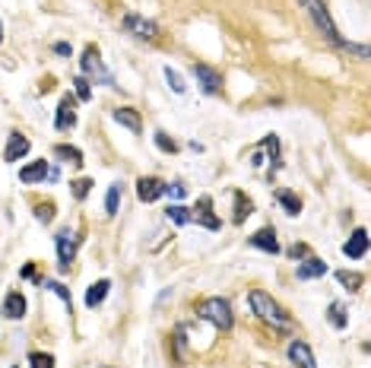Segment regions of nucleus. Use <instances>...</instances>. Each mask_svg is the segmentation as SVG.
I'll return each mask as SVG.
<instances>
[{
    "label": "nucleus",
    "mask_w": 371,
    "mask_h": 368,
    "mask_svg": "<svg viewBox=\"0 0 371 368\" xmlns=\"http://www.w3.org/2000/svg\"><path fill=\"white\" fill-rule=\"evenodd\" d=\"M42 286H45V289H51V292H54V296H57V298H60V302H64V305H67V308H70V311H73V296H70V289H67V286H64V283H60V279H45V283H42Z\"/></svg>",
    "instance_id": "obj_25"
},
{
    "label": "nucleus",
    "mask_w": 371,
    "mask_h": 368,
    "mask_svg": "<svg viewBox=\"0 0 371 368\" xmlns=\"http://www.w3.org/2000/svg\"><path fill=\"white\" fill-rule=\"evenodd\" d=\"M54 156H57L60 162H67V166H73V168H83V153H79L77 146L57 143V146H54Z\"/></svg>",
    "instance_id": "obj_21"
},
{
    "label": "nucleus",
    "mask_w": 371,
    "mask_h": 368,
    "mask_svg": "<svg viewBox=\"0 0 371 368\" xmlns=\"http://www.w3.org/2000/svg\"><path fill=\"white\" fill-rule=\"evenodd\" d=\"M54 54H60V58H70V54H73V48L67 45V42H57V45H54Z\"/></svg>",
    "instance_id": "obj_36"
},
{
    "label": "nucleus",
    "mask_w": 371,
    "mask_h": 368,
    "mask_svg": "<svg viewBox=\"0 0 371 368\" xmlns=\"http://www.w3.org/2000/svg\"><path fill=\"white\" fill-rule=\"evenodd\" d=\"M48 172H51L48 162H45V159H35V162H29V166L19 168V181H23V184H45Z\"/></svg>",
    "instance_id": "obj_14"
},
{
    "label": "nucleus",
    "mask_w": 371,
    "mask_h": 368,
    "mask_svg": "<svg viewBox=\"0 0 371 368\" xmlns=\"http://www.w3.org/2000/svg\"><path fill=\"white\" fill-rule=\"evenodd\" d=\"M29 368H54L51 352H29Z\"/></svg>",
    "instance_id": "obj_31"
},
{
    "label": "nucleus",
    "mask_w": 371,
    "mask_h": 368,
    "mask_svg": "<svg viewBox=\"0 0 371 368\" xmlns=\"http://www.w3.org/2000/svg\"><path fill=\"white\" fill-rule=\"evenodd\" d=\"M327 321L336 327V330H343V327L349 324V315H346V305L343 302H330V308H327Z\"/></svg>",
    "instance_id": "obj_24"
},
{
    "label": "nucleus",
    "mask_w": 371,
    "mask_h": 368,
    "mask_svg": "<svg viewBox=\"0 0 371 368\" xmlns=\"http://www.w3.org/2000/svg\"><path fill=\"white\" fill-rule=\"evenodd\" d=\"M54 127H57V131H70V127H77V99H73V95H64V99L57 102Z\"/></svg>",
    "instance_id": "obj_10"
},
{
    "label": "nucleus",
    "mask_w": 371,
    "mask_h": 368,
    "mask_svg": "<svg viewBox=\"0 0 371 368\" xmlns=\"http://www.w3.org/2000/svg\"><path fill=\"white\" fill-rule=\"evenodd\" d=\"M368 251V232L365 229H355L353 235H349V242L343 244V254L349 257V261H362Z\"/></svg>",
    "instance_id": "obj_13"
},
{
    "label": "nucleus",
    "mask_w": 371,
    "mask_h": 368,
    "mask_svg": "<svg viewBox=\"0 0 371 368\" xmlns=\"http://www.w3.org/2000/svg\"><path fill=\"white\" fill-rule=\"evenodd\" d=\"M191 222H197V226H204V229H222V220L213 213V197L210 194H204V197H197V207L191 210Z\"/></svg>",
    "instance_id": "obj_7"
},
{
    "label": "nucleus",
    "mask_w": 371,
    "mask_h": 368,
    "mask_svg": "<svg viewBox=\"0 0 371 368\" xmlns=\"http://www.w3.org/2000/svg\"><path fill=\"white\" fill-rule=\"evenodd\" d=\"M0 42H4V23H0Z\"/></svg>",
    "instance_id": "obj_38"
},
{
    "label": "nucleus",
    "mask_w": 371,
    "mask_h": 368,
    "mask_svg": "<svg viewBox=\"0 0 371 368\" xmlns=\"http://www.w3.org/2000/svg\"><path fill=\"white\" fill-rule=\"evenodd\" d=\"M35 220L45 222V226H51V222H54V203H38V207H35Z\"/></svg>",
    "instance_id": "obj_33"
},
{
    "label": "nucleus",
    "mask_w": 371,
    "mask_h": 368,
    "mask_svg": "<svg viewBox=\"0 0 371 368\" xmlns=\"http://www.w3.org/2000/svg\"><path fill=\"white\" fill-rule=\"evenodd\" d=\"M156 146L162 149V153H178V143L168 137L165 131H156Z\"/></svg>",
    "instance_id": "obj_34"
},
{
    "label": "nucleus",
    "mask_w": 371,
    "mask_h": 368,
    "mask_svg": "<svg viewBox=\"0 0 371 368\" xmlns=\"http://www.w3.org/2000/svg\"><path fill=\"white\" fill-rule=\"evenodd\" d=\"M89 190H92V181H89V178H77V181H70V194L77 197V200H86V197H89Z\"/></svg>",
    "instance_id": "obj_28"
},
{
    "label": "nucleus",
    "mask_w": 371,
    "mask_h": 368,
    "mask_svg": "<svg viewBox=\"0 0 371 368\" xmlns=\"http://www.w3.org/2000/svg\"><path fill=\"white\" fill-rule=\"evenodd\" d=\"M289 257H295V261H299V257H308V244H292V248H289Z\"/></svg>",
    "instance_id": "obj_35"
},
{
    "label": "nucleus",
    "mask_w": 371,
    "mask_h": 368,
    "mask_svg": "<svg viewBox=\"0 0 371 368\" xmlns=\"http://www.w3.org/2000/svg\"><path fill=\"white\" fill-rule=\"evenodd\" d=\"M29 149H32V143L26 134H19V131H13L10 137H6V149H4V162H19L23 156H29Z\"/></svg>",
    "instance_id": "obj_11"
},
{
    "label": "nucleus",
    "mask_w": 371,
    "mask_h": 368,
    "mask_svg": "<svg viewBox=\"0 0 371 368\" xmlns=\"http://www.w3.org/2000/svg\"><path fill=\"white\" fill-rule=\"evenodd\" d=\"M121 26H124L127 36L140 38V42H156V38H159V26L153 23V19H143L140 13H124Z\"/></svg>",
    "instance_id": "obj_6"
},
{
    "label": "nucleus",
    "mask_w": 371,
    "mask_h": 368,
    "mask_svg": "<svg viewBox=\"0 0 371 368\" xmlns=\"http://www.w3.org/2000/svg\"><path fill=\"white\" fill-rule=\"evenodd\" d=\"M273 197H276V203H279V207L286 210L289 216H299V213H301V200H299V197H295L289 188H276Z\"/></svg>",
    "instance_id": "obj_20"
},
{
    "label": "nucleus",
    "mask_w": 371,
    "mask_h": 368,
    "mask_svg": "<svg viewBox=\"0 0 371 368\" xmlns=\"http://www.w3.org/2000/svg\"><path fill=\"white\" fill-rule=\"evenodd\" d=\"M54 244H57V264H60V274L70 270V264L77 261V248H79V235L73 229H60L54 235Z\"/></svg>",
    "instance_id": "obj_5"
},
{
    "label": "nucleus",
    "mask_w": 371,
    "mask_h": 368,
    "mask_svg": "<svg viewBox=\"0 0 371 368\" xmlns=\"http://www.w3.org/2000/svg\"><path fill=\"white\" fill-rule=\"evenodd\" d=\"M73 90H77V99L79 102H89L92 99V83L86 77H77L73 80Z\"/></svg>",
    "instance_id": "obj_30"
},
{
    "label": "nucleus",
    "mask_w": 371,
    "mask_h": 368,
    "mask_svg": "<svg viewBox=\"0 0 371 368\" xmlns=\"http://www.w3.org/2000/svg\"><path fill=\"white\" fill-rule=\"evenodd\" d=\"M162 73H165V83H168V86H172V90H175V92H178V95H181V92H184V90H187V83H184V77H181V73H178V70H172V67H165V70H162Z\"/></svg>",
    "instance_id": "obj_27"
},
{
    "label": "nucleus",
    "mask_w": 371,
    "mask_h": 368,
    "mask_svg": "<svg viewBox=\"0 0 371 368\" xmlns=\"http://www.w3.org/2000/svg\"><path fill=\"white\" fill-rule=\"evenodd\" d=\"M32 276H35V267H32V264H26V267H23V279H32Z\"/></svg>",
    "instance_id": "obj_37"
},
{
    "label": "nucleus",
    "mask_w": 371,
    "mask_h": 368,
    "mask_svg": "<svg viewBox=\"0 0 371 368\" xmlns=\"http://www.w3.org/2000/svg\"><path fill=\"white\" fill-rule=\"evenodd\" d=\"M13 368H19V365H13Z\"/></svg>",
    "instance_id": "obj_39"
},
{
    "label": "nucleus",
    "mask_w": 371,
    "mask_h": 368,
    "mask_svg": "<svg viewBox=\"0 0 371 368\" xmlns=\"http://www.w3.org/2000/svg\"><path fill=\"white\" fill-rule=\"evenodd\" d=\"M118 207H121V181H114L105 194V213L108 216H118Z\"/></svg>",
    "instance_id": "obj_26"
},
{
    "label": "nucleus",
    "mask_w": 371,
    "mask_h": 368,
    "mask_svg": "<svg viewBox=\"0 0 371 368\" xmlns=\"http://www.w3.org/2000/svg\"><path fill=\"white\" fill-rule=\"evenodd\" d=\"M162 197H172L175 203H181L187 197V188L181 181H172V184H165V190H162Z\"/></svg>",
    "instance_id": "obj_29"
},
{
    "label": "nucleus",
    "mask_w": 371,
    "mask_h": 368,
    "mask_svg": "<svg viewBox=\"0 0 371 368\" xmlns=\"http://www.w3.org/2000/svg\"><path fill=\"white\" fill-rule=\"evenodd\" d=\"M232 197H235V216H232V222H235V226H241V222L254 213V203L248 200V194H241V190H235Z\"/></svg>",
    "instance_id": "obj_22"
},
{
    "label": "nucleus",
    "mask_w": 371,
    "mask_h": 368,
    "mask_svg": "<svg viewBox=\"0 0 371 368\" xmlns=\"http://www.w3.org/2000/svg\"><path fill=\"white\" fill-rule=\"evenodd\" d=\"M79 67H83V77L89 80V83L114 86L111 70L105 67V60H102V54H99V48H96V45H89V48L83 51V58H79Z\"/></svg>",
    "instance_id": "obj_4"
},
{
    "label": "nucleus",
    "mask_w": 371,
    "mask_h": 368,
    "mask_svg": "<svg viewBox=\"0 0 371 368\" xmlns=\"http://www.w3.org/2000/svg\"><path fill=\"white\" fill-rule=\"evenodd\" d=\"M26 296L19 289H13V292H6L4 296V305H0V315L6 318V321H23L26 318Z\"/></svg>",
    "instance_id": "obj_9"
},
{
    "label": "nucleus",
    "mask_w": 371,
    "mask_h": 368,
    "mask_svg": "<svg viewBox=\"0 0 371 368\" xmlns=\"http://www.w3.org/2000/svg\"><path fill=\"white\" fill-rule=\"evenodd\" d=\"M191 73H194V80L200 83V90H204V92H210V95L222 92V73L216 70V67H210V64H194Z\"/></svg>",
    "instance_id": "obj_8"
},
{
    "label": "nucleus",
    "mask_w": 371,
    "mask_h": 368,
    "mask_svg": "<svg viewBox=\"0 0 371 368\" xmlns=\"http://www.w3.org/2000/svg\"><path fill=\"white\" fill-rule=\"evenodd\" d=\"M108 292H111V279H99V283H92L89 289H86V308H96V305H102Z\"/></svg>",
    "instance_id": "obj_19"
},
{
    "label": "nucleus",
    "mask_w": 371,
    "mask_h": 368,
    "mask_svg": "<svg viewBox=\"0 0 371 368\" xmlns=\"http://www.w3.org/2000/svg\"><path fill=\"white\" fill-rule=\"evenodd\" d=\"M289 362L295 368H318L311 346H308L305 340H292V343H289Z\"/></svg>",
    "instance_id": "obj_12"
},
{
    "label": "nucleus",
    "mask_w": 371,
    "mask_h": 368,
    "mask_svg": "<svg viewBox=\"0 0 371 368\" xmlns=\"http://www.w3.org/2000/svg\"><path fill=\"white\" fill-rule=\"evenodd\" d=\"M327 274V264L321 261V257H311L308 254L305 261L299 264V279H318V276H323Z\"/></svg>",
    "instance_id": "obj_18"
},
{
    "label": "nucleus",
    "mask_w": 371,
    "mask_h": 368,
    "mask_svg": "<svg viewBox=\"0 0 371 368\" xmlns=\"http://www.w3.org/2000/svg\"><path fill=\"white\" fill-rule=\"evenodd\" d=\"M248 302H251V311H254V315H258L264 324L276 327V330H289V327H292L289 315L282 311V305H279V302H273V298H270L267 292L251 289V292H248Z\"/></svg>",
    "instance_id": "obj_1"
},
{
    "label": "nucleus",
    "mask_w": 371,
    "mask_h": 368,
    "mask_svg": "<svg viewBox=\"0 0 371 368\" xmlns=\"http://www.w3.org/2000/svg\"><path fill=\"white\" fill-rule=\"evenodd\" d=\"M197 318H204L206 324H213L216 330H232V305L222 296H210L197 305Z\"/></svg>",
    "instance_id": "obj_2"
},
{
    "label": "nucleus",
    "mask_w": 371,
    "mask_h": 368,
    "mask_svg": "<svg viewBox=\"0 0 371 368\" xmlns=\"http://www.w3.org/2000/svg\"><path fill=\"white\" fill-rule=\"evenodd\" d=\"M336 279H340V283L346 286V289H359L362 279H365V276H362V274H349V270H340V274H336Z\"/></svg>",
    "instance_id": "obj_32"
},
{
    "label": "nucleus",
    "mask_w": 371,
    "mask_h": 368,
    "mask_svg": "<svg viewBox=\"0 0 371 368\" xmlns=\"http://www.w3.org/2000/svg\"><path fill=\"white\" fill-rule=\"evenodd\" d=\"M301 4H305L308 16H311V23L318 26V32H321V36L327 38L330 45L343 48V42H346V38H343V36H340V29H336V23H333V16H330L327 4H323V0H301Z\"/></svg>",
    "instance_id": "obj_3"
},
{
    "label": "nucleus",
    "mask_w": 371,
    "mask_h": 368,
    "mask_svg": "<svg viewBox=\"0 0 371 368\" xmlns=\"http://www.w3.org/2000/svg\"><path fill=\"white\" fill-rule=\"evenodd\" d=\"M162 190H165V181H159V178H140L137 181V200L140 203H153V200H159L162 197Z\"/></svg>",
    "instance_id": "obj_16"
},
{
    "label": "nucleus",
    "mask_w": 371,
    "mask_h": 368,
    "mask_svg": "<svg viewBox=\"0 0 371 368\" xmlns=\"http://www.w3.org/2000/svg\"><path fill=\"white\" fill-rule=\"evenodd\" d=\"M111 118L118 121L121 127H127L131 134H143V118H140L137 108H127V105H124V108H114Z\"/></svg>",
    "instance_id": "obj_15"
},
{
    "label": "nucleus",
    "mask_w": 371,
    "mask_h": 368,
    "mask_svg": "<svg viewBox=\"0 0 371 368\" xmlns=\"http://www.w3.org/2000/svg\"><path fill=\"white\" fill-rule=\"evenodd\" d=\"M165 220L172 222V226H187V222H191V210H187L184 203H172V207L165 210Z\"/></svg>",
    "instance_id": "obj_23"
},
{
    "label": "nucleus",
    "mask_w": 371,
    "mask_h": 368,
    "mask_svg": "<svg viewBox=\"0 0 371 368\" xmlns=\"http://www.w3.org/2000/svg\"><path fill=\"white\" fill-rule=\"evenodd\" d=\"M251 248H260L267 254H279V238H276L273 229H260L251 235Z\"/></svg>",
    "instance_id": "obj_17"
}]
</instances>
